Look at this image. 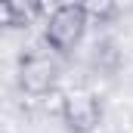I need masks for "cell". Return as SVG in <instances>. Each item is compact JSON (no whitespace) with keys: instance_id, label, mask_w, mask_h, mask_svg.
Instances as JSON below:
<instances>
[{"instance_id":"277c9868","label":"cell","mask_w":133,"mask_h":133,"mask_svg":"<svg viewBox=\"0 0 133 133\" xmlns=\"http://www.w3.org/2000/svg\"><path fill=\"white\" fill-rule=\"evenodd\" d=\"M34 25L31 3L19 0H0V31H25Z\"/></svg>"},{"instance_id":"7a4b0ae2","label":"cell","mask_w":133,"mask_h":133,"mask_svg":"<svg viewBox=\"0 0 133 133\" xmlns=\"http://www.w3.org/2000/svg\"><path fill=\"white\" fill-rule=\"evenodd\" d=\"M19 90L25 96H46L56 90L59 81V62L46 50H28L19 56V71H16Z\"/></svg>"},{"instance_id":"8992f818","label":"cell","mask_w":133,"mask_h":133,"mask_svg":"<svg viewBox=\"0 0 133 133\" xmlns=\"http://www.w3.org/2000/svg\"><path fill=\"white\" fill-rule=\"evenodd\" d=\"M84 12L90 25H111L121 16V6L111 0H93V3H84Z\"/></svg>"},{"instance_id":"5b68a950","label":"cell","mask_w":133,"mask_h":133,"mask_svg":"<svg viewBox=\"0 0 133 133\" xmlns=\"http://www.w3.org/2000/svg\"><path fill=\"white\" fill-rule=\"evenodd\" d=\"M93 65L99 68V71H108V74L118 71V65H121V53H118L115 40H96V46H93Z\"/></svg>"},{"instance_id":"3957f363","label":"cell","mask_w":133,"mask_h":133,"mask_svg":"<svg viewBox=\"0 0 133 133\" xmlns=\"http://www.w3.org/2000/svg\"><path fill=\"white\" fill-rule=\"evenodd\" d=\"M59 118L68 127V133H93L102 124V99L90 87L62 90V111H59Z\"/></svg>"},{"instance_id":"6da1fadb","label":"cell","mask_w":133,"mask_h":133,"mask_svg":"<svg viewBox=\"0 0 133 133\" xmlns=\"http://www.w3.org/2000/svg\"><path fill=\"white\" fill-rule=\"evenodd\" d=\"M87 28H90V22L84 12V3H59V6H53V12L43 22V40L53 53L68 56L84 40Z\"/></svg>"}]
</instances>
